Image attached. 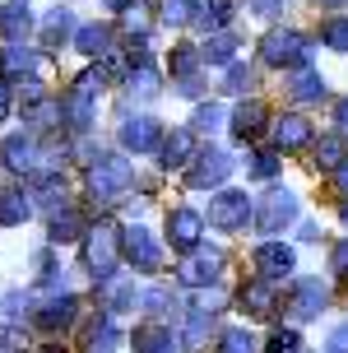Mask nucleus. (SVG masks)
Listing matches in <instances>:
<instances>
[{"mask_svg": "<svg viewBox=\"0 0 348 353\" xmlns=\"http://www.w3.org/2000/svg\"><path fill=\"white\" fill-rule=\"evenodd\" d=\"M65 37H74V14H70L65 5H56L52 14L42 19V47L52 52V47H61Z\"/></svg>", "mask_w": 348, "mask_h": 353, "instance_id": "nucleus-25", "label": "nucleus"}, {"mask_svg": "<svg viewBox=\"0 0 348 353\" xmlns=\"http://www.w3.org/2000/svg\"><path fill=\"white\" fill-rule=\"evenodd\" d=\"M302 242H320V228L316 223H302Z\"/></svg>", "mask_w": 348, "mask_h": 353, "instance_id": "nucleus-52", "label": "nucleus"}, {"mask_svg": "<svg viewBox=\"0 0 348 353\" xmlns=\"http://www.w3.org/2000/svg\"><path fill=\"white\" fill-rule=\"evenodd\" d=\"M158 93H163V79H158V70L144 61V65H130V98H139V103H154Z\"/></svg>", "mask_w": 348, "mask_h": 353, "instance_id": "nucleus-29", "label": "nucleus"}, {"mask_svg": "<svg viewBox=\"0 0 348 353\" xmlns=\"http://www.w3.org/2000/svg\"><path fill=\"white\" fill-rule=\"evenodd\" d=\"M334 181H339V186H344V191H348V159L339 163V168H334Z\"/></svg>", "mask_w": 348, "mask_h": 353, "instance_id": "nucleus-53", "label": "nucleus"}, {"mask_svg": "<svg viewBox=\"0 0 348 353\" xmlns=\"http://www.w3.org/2000/svg\"><path fill=\"white\" fill-rule=\"evenodd\" d=\"M293 265H297V256H293V247H283V242H260V247H256V274H260V279L278 283L283 274H293Z\"/></svg>", "mask_w": 348, "mask_h": 353, "instance_id": "nucleus-13", "label": "nucleus"}, {"mask_svg": "<svg viewBox=\"0 0 348 353\" xmlns=\"http://www.w3.org/2000/svg\"><path fill=\"white\" fill-rule=\"evenodd\" d=\"M251 10H256L260 19H274L278 10H283V0H251Z\"/></svg>", "mask_w": 348, "mask_h": 353, "instance_id": "nucleus-50", "label": "nucleus"}, {"mask_svg": "<svg viewBox=\"0 0 348 353\" xmlns=\"http://www.w3.org/2000/svg\"><path fill=\"white\" fill-rule=\"evenodd\" d=\"M325 353H348V321H339L330 330V339H325Z\"/></svg>", "mask_w": 348, "mask_h": 353, "instance_id": "nucleus-48", "label": "nucleus"}, {"mask_svg": "<svg viewBox=\"0 0 348 353\" xmlns=\"http://www.w3.org/2000/svg\"><path fill=\"white\" fill-rule=\"evenodd\" d=\"M74 52H84V56L112 52V28H107V23H84V28H74Z\"/></svg>", "mask_w": 348, "mask_h": 353, "instance_id": "nucleus-26", "label": "nucleus"}, {"mask_svg": "<svg viewBox=\"0 0 348 353\" xmlns=\"http://www.w3.org/2000/svg\"><path fill=\"white\" fill-rule=\"evenodd\" d=\"M0 70L10 74V79H33V70H37V52H28L23 42H14L10 52L0 56Z\"/></svg>", "mask_w": 348, "mask_h": 353, "instance_id": "nucleus-28", "label": "nucleus"}, {"mask_svg": "<svg viewBox=\"0 0 348 353\" xmlns=\"http://www.w3.org/2000/svg\"><path fill=\"white\" fill-rule=\"evenodd\" d=\"M274 172H278V154H274V149H260V154H251V176L269 181Z\"/></svg>", "mask_w": 348, "mask_h": 353, "instance_id": "nucleus-43", "label": "nucleus"}, {"mask_svg": "<svg viewBox=\"0 0 348 353\" xmlns=\"http://www.w3.org/2000/svg\"><path fill=\"white\" fill-rule=\"evenodd\" d=\"M237 61V37L227 33H209L205 37V47H200V65H232Z\"/></svg>", "mask_w": 348, "mask_h": 353, "instance_id": "nucleus-24", "label": "nucleus"}, {"mask_svg": "<svg viewBox=\"0 0 348 353\" xmlns=\"http://www.w3.org/2000/svg\"><path fill=\"white\" fill-rule=\"evenodd\" d=\"M28 214H33V205H28V195H23V191H0V228H19V223H28Z\"/></svg>", "mask_w": 348, "mask_h": 353, "instance_id": "nucleus-30", "label": "nucleus"}, {"mask_svg": "<svg viewBox=\"0 0 348 353\" xmlns=\"http://www.w3.org/2000/svg\"><path fill=\"white\" fill-rule=\"evenodd\" d=\"M158 19L181 28V23H191V19H195V0H158Z\"/></svg>", "mask_w": 348, "mask_h": 353, "instance_id": "nucleus-38", "label": "nucleus"}, {"mask_svg": "<svg viewBox=\"0 0 348 353\" xmlns=\"http://www.w3.org/2000/svg\"><path fill=\"white\" fill-rule=\"evenodd\" d=\"M135 353H176V335L163 325V321H149V325H139L135 330Z\"/></svg>", "mask_w": 348, "mask_h": 353, "instance_id": "nucleus-18", "label": "nucleus"}, {"mask_svg": "<svg viewBox=\"0 0 348 353\" xmlns=\"http://www.w3.org/2000/svg\"><path fill=\"white\" fill-rule=\"evenodd\" d=\"M121 256L130 261V270H144V274H154L158 265H163V247H158V237L149 228H125L121 232Z\"/></svg>", "mask_w": 348, "mask_h": 353, "instance_id": "nucleus-10", "label": "nucleus"}, {"mask_svg": "<svg viewBox=\"0 0 348 353\" xmlns=\"http://www.w3.org/2000/svg\"><path fill=\"white\" fill-rule=\"evenodd\" d=\"M232 154H223V149H209V154H195L191 168H186V181H191L195 191H209V186H223L227 176H232Z\"/></svg>", "mask_w": 348, "mask_h": 353, "instance_id": "nucleus-9", "label": "nucleus"}, {"mask_svg": "<svg viewBox=\"0 0 348 353\" xmlns=\"http://www.w3.org/2000/svg\"><path fill=\"white\" fill-rule=\"evenodd\" d=\"M344 135H325V140L316 144V168H325V172H334L339 163H344Z\"/></svg>", "mask_w": 348, "mask_h": 353, "instance_id": "nucleus-36", "label": "nucleus"}, {"mask_svg": "<svg viewBox=\"0 0 348 353\" xmlns=\"http://www.w3.org/2000/svg\"><path fill=\"white\" fill-rule=\"evenodd\" d=\"M307 144H311V121L307 117H297V112L274 117V149H307Z\"/></svg>", "mask_w": 348, "mask_h": 353, "instance_id": "nucleus-16", "label": "nucleus"}, {"mask_svg": "<svg viewBox=\"0 0 348 353\" xmlns=\"http://www.w3.org/2000/svg\"><path fill=\"white\" fill-rule=\"evenodd\" d=\"M103 84H107V74H103V70H84L79 79H74V88L65 93V103H61V117L70 121V130H88V125H93Z\"/></svg>", "mask_w": 348, "mask_h": 353, "instance_id": "nucleus-1", "label": "nucleus"}, {"mask_svg": "<svg viewBox=\"0 0 348 353\" xmlns=\"http://www.w3.org/2000/svg\"><path fill=\"white\" fill-rule=\"evenodd\" d=\"M218 307H223V293H218V288H200L195 312H214V316H218Z\"/></svg>", "mask_w": 348, "mask_h": 353, "instance_id": "nucleus-47", "label": "nucleus"}, {"mask_svg": "<svg viewBox=\"0 0 348 353\" xmlns=\"http://www.w3.org/2000/svg\"><path fill=\"white\" fill-rule=\"evenodd\" d=\"M325 5H339V0H325Z\"/></svg>", "mask_w": 348, "mask_h": 353, "instance_id": "nucleus-58", "label": "nucleus"}, {"mask_svg": "<svg viewBox=\"0 0 348 353\" xmlns=\"http://www.w3.org/2000/svg\"><path fill=\"white\" fill-rule=\"evenodd\" d=\"M209 335H214V312H195L191 307V325H186V335H181L186 353H200L209 344Z\"/></svg>", "mask_w": 348, "mask_h": 353, "instance_id": "nucleus-31", "label": "nucleus"}, {"mask_svg": "<svg viewBox=\"0 0 348 353\" xmlns=\"http://www.w3.org/2000/svg\"><path fill=\"white\" fill-rule=\"evenodd\" d=\"M260 61L265 65H311V37L297 28H269L260 37Z\"/></svg>", "mask_w": 348, "mask_h": 353, "instance_id": "nucleus-2", "label": "nucleus"}, {"mask_svg": "<svg viewBox=\"0 0 348 353\" xmlns=\"http://www.w3.org/2000/svg\"><path fill=\"white\" fill-rule=\"evenodd\" d=\"M223 274V251H209L205 242L195 251H186V261L176 265V279L186 283V288H214Z\"/></svg>", "mask_w": 348, "mask_h": 353, "instance_id": "nucleus-6", "label": "nucleus"}, {"mask_svg": "<svg viewBox=\"0 0 348 353\" xmlns=\"http://www.w3.org/2000/svg\"><path fill=\"white\" fill-rule=\"evenodd\" d=\"M0 353H28V335L19 325H0Z\"/></svg>", "mask_w": 348, "mask_h": 353, "instance_id": "nucleus-44", "label": "nucleus"}, {"mask_svg": "<svg viewBox=\"0 0 348 353\" xmlns=\"http://www.w3.org/2000/svg\"><path fill=\"white\" fill-rule=\"evenodd\" d=\"M125 5H135V0H107V10H116V14H121Z\"/></svg>", "mask_w": 348, "mask_h": 353, "instance_id": "nucleus-55", "label": "nucleus"}, {"mask_svg": "<svg viewBox=\"0 0 348 353\" xmlns=\"http://www.w3.org/2000/svg\"><path fill=\"white\" fill-rule=\"evenodd\" d=\"M334 125H339V135H348V98L334 103Z\"/></svg>", "mask_w": 348, "mask_h": 353, "instance_id": "nucleus-51", "label": "nucleus"}, {"mask_svg": "<svg viewBox=\"0 0 348 353\" xmlns=\"http://www.w3.org/2000/svg\"><path fill=\"white\" fill-rule=\"evenodd\" d=\"M116 261H121V232L112 223H98V228L84 232V265L93 270V279H112L116 274Z\"/></svg>", "mask_w": 348, "mask_h": 353, "instance_id": "nucleus-3", "label": "nucleus"}, {"mask_svg": "<svg viewBox=\"0 0 348 353\" xmlns=\"http://www.w3.org/2000/svg\"><path fill=\"white\" fill-rule=\"evenodd\" d=\"M186 74H200V47L176 42L172 47V79H186Z\"/></svg>", "mask_w": 348, "mask_h": 353, "instance_id": "nucleus-34", "label": "nucleus"}, {"mask_svg": "<svg viewBox=\"0 0 348 353\" xmlns=\"http://www.w3.org/2000/svg\"><path fill=\"white\" fill-rule=\"evenodd\" d=\"M330 274L348 279V237H344V242H334V251H330Z\"/></svg>", "mask_w": 348, "mask_h": 353, "instance_id": "nucleus-46", "label": "nucleus"}, {"mask_svg": "<svg viewBox=\"0 0 348 353\" xmlns=\"http://www.w3.org/2000/svg\"><path fill=\"white\" fill-rule=\"evenodd\" d=\"M42 353H65V349H56V344H47V349H42Z\"/></svg>", "mask_w": 348, "mask_h": 353, "instance_id": "nucleus-57", "label": "nucleus"}, {"mask_svg": "<svg viewBox=\"0 0 348 353\" xmlns=\"http://www.w3.org/2000/svg\"><path fill=\"white\" fill-rule=\"evenodd\" d=\"M200 154L195 144V130H172V140H163V168H191V159Z\"/></svg>", "mask_w": 348, "mask_h": 353, "instance_id": "nucleus-19", "label": "nucleus"}, {"mask_svg": "<svg viewBox=\"0 0 348 353\" xmlns=\"http://www.w3.org/2000/svg\"><path fill=\"white\" fill-rule=\"evenodd\" d=\"M5 112H10V84L0 79V117H5Z\"/></svg>", "mask_w": 348, "mask_h": 353, "instance_id": "nucleus-54", "label": "nucleus"}, {"mask_svg": "<svg viewBox=\"0 0 348 353\" xmlns=\"http://www.w3.org/2000/svg\"><path fill=\"white\" fill-rule=\"evenodd\" d=\"M227 14H232V0H195V28H200V33H223L227 28Z\"/></svg>", "mask_w": 348, "mask_h": 353, "instance_id": "nucleus-23", "label": "nucleus"}, {"mask_svg": "<svg viewBox=\"0 0 348 353\" xmlns=\"http://www.w3.org/2000/svg\"><path fill=\"white\" fill-rule=\"evenodd\" d=\"M223 121H227V112L218 103H200V107H195V117H191V125L200 130V135H214Z\"/></svg>", "mask_w": 348, "mask_h": 353, "instance_id": "nucleus-37", "label": "nucleus"}, {"mask_svg": "<svg viewBox=\"0 0 348 353\" xmlns=\"http://www.w3.org/2000/svg\"><path fill=\"white\" fill-rule=\"evenodd\" d=\"M0 33L10 37V42H23V37L33 33V10L19 0V5H10V10H0Z\"/></svg>", "mask_w": 348, "mask_h": 353, "instance_id": "nucleus-27", "label": "nucleus"}, {"mask_svg": "<svg viewBox=\"0 0 348 353\" xmlns=\"http://www.w3.org/2000/svg\"><path fill=\"white\" fill-rule=\"evenodd\" d=\"M139 307L149 312V316H163V312H176V293L167 283H154V288H144L139 293Z\"/></svg>", "mask_w": 348, "mask_h": 353, "instance_id": "nucleus-33", "label": "nucleus"}, {"mask_svg": "<svg viewBox=\"0 0 348 353\" xmlns=\"http://www.w3.org/2000/svg\"><path fill=\"white\" fill-rule=\"evenodd\" d=\"M223 88H227V93H237V98H242V93H246V88H251V79H256V74H251V70H246V65H242V61H232V65H223Z\"/></svg>", "mask_w": 348, "mask_h": 353, "instance_id": "nucleus-42", "label": "nucleus"}, {"mask_svg": "<svg viewBox=\"0 0 348 353\" xmlns=\"http://www.w3.org/2000/svg\"><path fill=\"white\" fill-rule=\"evenodd\" d=\"M283 302H288V316L293 321H316L325 307H330V288H325L320 279H297Z\"/></svg>", "mask_w": 348, "mask_h": 353, "instance_id": "nucleus-8", "label": "nucleus"}, {"mask_svg": "<svg viewBox=\"0 0 348 353\" xmlns=\"http://www.w3.org/2000/svg\"><path fill=\"white\" fill-rule=\"evenodd\" d=\"M47 237H52V247H65V242H79V237H84V219H79L74 210L56 214V219H52V232H47Z\"/></svg>", "mask_w": 348, "mask_h": 353, "instance_id": "nucleus-32", "label": "nucleus"}, {"mask_svg": "<svg viewBox=\"0 0 348 353\" xmlns=\"http://www.w3.org/2000/svg\"><path fill=\"white\" fill-rule=\"evenodd\" d=\"M74 316H79V298L61 293V298H52L37 312V325H42V330H65V325H74Z\"/></svg>", "mask_w": 348, "mask_h": 353, "instance_id": "nucleus-21", "label": "nucleus"}, {"mask_svg": "<svg viewBox=\"0 0 348 353\" xmlns=\"http://www.w3.org/2000/svg\"><path fill=\"white\" fill-rule=\"evenodd\" d=\"M218 353H256V335L251 330H223Z\"/></svg>", "mask_w": 348, "mask_h": 353, "instance_id": "nucleus-40", "label": "nucleus"}, {"mask_svg": "<svg viewBox=\"0 0 348 353\" xmlns=\"http://www.w3.org/2000/svg\"><path fill=\"white\" fill-rule=\"evenodd\" d=\"M121 28H125L130 37H149V19H144V5H139V0L121 10Z\"/></svg>", "mask_w": 348, "mask_h": 353, "instance_id": "nucleus-41", "label": "nucleus"}, {"mask_svg": "<svg viewBox=\"0 0 348 353\" xmlns=\"http://www.w3.org/2000/svg\"><path fill=\"white\" fill-rule=\"evenodd\" d=\"M237 302H242V312H246V316L269 321V316L278 312V288H274L269 279H260V274H256V279H246V283H242Z\"/></svg>", "mask_w": 348, "mask_h": 353, "instance_id": "nucleus-12", "label": "nucleus"}, {"mask_svg": "<svg viewBox=\"0 0 348 353\" xmlns=\"http://www.w3.org/2000/svg\"><path fill=\"white\" fill-rule=\"evenodd\" d=\"M293 219H297V195L293 191H269L260 205L251 210V223H256L265 237H274L278 228H288Z\"/></svg>", "mask_w": 348, "mask_h": 353, "instance_id": "nucleus-7", "label": "nucleus"}, {"mask_svg": "<svg viewBox=\"0 0 348 353\" xmlns=\"http://www.w3.org/2000/svg\"><path fill=\"white\" fill-rule=\"evenodd\" d=\"M98 302H103V312H125L130 302H135V283L130 274H112V279H98Z\"/></svg>", "mask_w": 348, "mask_h": 353, "instance_id": "nucleus-17", "label": "nucleus"}, {"mask_svg": "<svg viewBox=\"0 0 348 353\" xmlns=\"http://www.w3.org/2000/svg\"><path fill=\"white\" fill-rule=\"evenodd\" d=\"M167 237H172L176 251H195L200 242H205V214L200 210H172L167 214Z\"/></svg>", "mask_w": 348, "mask_h": 353, "instance_id": "nucleus-11", "label": "nucleus"}, {"mask_svg": "<svg viewBox=\"0 0 348 353\" xmlns=\"http://www.w3.org/2000/svg\"><path fill=\"white\" fill-rule=\"evenodd\" d=\"M251 210H256V200L246 191H218L209 200V228L218 232H237L251 223Z\"/></svg>", "mask_w": 348, "mask_h": 353, "instance_id": "nucleus-5", "label": "nucleus"}, {"mask_svg": "<svg viewBox=\"0 0 348 353\" xmlns=\"http://www.w3.org/2000/svg\"><path fill=\"white\" fill-rule=\"evenodd\" d=\"M265 121H269L265 103H256V98H251V103H242L237 112H232V135H237V140L246 144V140H256V135L265 130Z\"/></svg>", "mask_w": 348, "mask_h": 353, "instance_id": "nucleus-20", "label": "nucleus"}, {"mask_svg": "<svg viewBox=\"0 0 348 353\" xmlns=\"http://www.w3.org/2000/svg\"><path fill=\"white\" fill-rule=\"evenodd\" d=\"M130 176H135V168L125 159H93V168H88V195L103 200V205H112V200L130 186Z\"/></svg>", "mask_w": 348, "mask_h": 353, "instance_id": "nucleus-4", "label": "nucleus"}, {"mask_svg": "<svg viewBox=\"0 0 348 353\" xmlns=\"http://www.w3.org/2000/svg\"><path fill=\"white\" fill-rule=\"evenodd\" d=\"M176 93H181V98H200V93H205L200 74H186V79H176Z\"/></svg>", "mask_w": 348, "mask_h": 353, "instance_id": "nucleus-49", "label": "nucleus"}, {"mask_svg": "<svg viewBox=\"0 0 348 353\" xmlns=\"http://www.w3.org/2000/svg\"><path fill=\"white\" fill-rule=\"evenodd\" d=\"M325 74L311 70V65H297L293 70V84H288V93H293V103H320L325 98Z\"/></svg>", "mask_w": 348, "mask_h": 353, "instance_id": "nucleus-22", "label": "nucleus"}, {"mask_svg": "<svg viewBox=\"0 0 348 353\" xmlns=\"http://www.w3.org/2000/svg\"><path fill=\"white\" fill-rule=\"evenodd\" d=\"M339 219H344V228H348V200H344V210H339Z\"/></svg>", "mask_w": 348, "mask_h": 353, "instance_id": "nucleus-56", "label": "nucleus"}, {"mask_svg": "<svg viewBox=\"0 0 348 353\" xmlns=\"http://www.w3.org/2000/svg\"><path fill=\"white\" fill-rule=\"evenodd\" d=\"M320 42L330 52H348V14H330L320 23Z\"/></svg>", "mask_w": 348, "mask_h": 353, "instance_id": "nucleus-35", "label": "nucleus"}, {"mask_svg": "<svg viewBox=\"0 0 348 353\" xmlns=\"http://www.w3.org/2000/svg\"><path fill=\"white\" fill-rule=\"evenodd\" d=\"M121 144L130 154H154L158 144H163V125H158L154 117H130V121L121 125Z\"/></svg>", "mask_w": 348, "mask_h": 353, "instance_id": "nucleus-14", "label": "nucleus"}, {"mask_svg": "<svg viewBox=\"0 0 348 353\" xmlns=\"http://www.w3.org/2000/svg\"><path fill=\"white\" fill-rule=\"evenodd\" d=\"M5 163H10L14 172H37L47 159H42V149H37L33 135H23V130H19V135H10V140H5Z\"/></svg>", "mask_w": 348, "mask_h": 353, "instance_id": "nucleus-15", "label": "nucleus"}, {"mask_svg": "<svg viewBox=\"0 0 348 353\" xmlns=\"http://www.w3.org/2000/svg\"><path fill=\"white\" fill-rule=\"evenodd\" d=\"M297 349H302L297 330H274V335H269V344H265V353H297Z\"/></svg>", "mask_w": 348, "mask_h": 353, "instance_id": "nucleus-45", "label": "nucleus"}, {"mask_svg": "<svg viewBox=\"0 0 348 353\" xmlns=\"http://www.w3.org/2000/svg\"><path fill=\"white\" fill-rule=\"evenodd\" d=\"M116 344H121V325H116V321L107 316L103 325L93 330V339H88V353H112Z\"/></svg>", "mask_w": 348, "mask_h": 353, "instance_id": "nucleus-39", "label": "nucleus"}]
</instances>
